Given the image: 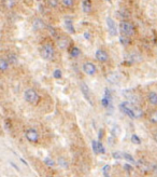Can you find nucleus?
I'll return each mask as SVG.
<instances>
[{"instance_id":"nucleus-6","label":"nucleus","mask_w":157,"mask_h":177,"mask_svg":"<svg viewBox=\"0 0 157 177\" xmlns=\"http://www.w3.org/2000/svg\"><path fill=\"white\" fill-rule=\"evenodd\" d=\"M106 23H107V27H108V30H109V33H110V35L113 36V37L117 36L118 35L117 26H116V24H115V22H114V20H113L112 17H107Z\"/></svg>"},{"instance_id":"nucleus-21","label":"nucleus","mask_w":157,"mask_h":177,"mask_svg":"<svg viewBox=\"0 0 157 177\" xmlns=\"http://www.w3.org/2000/svg\"><path fill=\"white\" fill-rule=\"evenodd\" d=\"M148 119H150V121L154 124H156L157 123V111L156 110H153L152 112L148 114Z\"/></svg>"},{"instance_id":"nucleus-22","label":"nucleus","mask_w":157,"mask_h":177,"mask_svg":"<svg viewBox=\"0 0 157 177\" xmlns=\"http://www.w3.org/2000/svg\"><path fill=\"white\" fill-rule=\"evenodd\" d=\"M46 2H47V5H49V8H57L59 5V1L58 0H46Z\"/></svg>"},{"instance_id":"nucleus-11","label":"nucleus","mask_w":157,"mask_h":177,"mask_svg":"<svg viewBox=\"0 0 157 177\" xmlns=\"http://www.w3.org/2000/svg\"><path fill=\"white\" fill-rule=\"evenodd\" d=\"M65 27H66V29L68 30L70 34H75V28H74V25H73V22L71 20H65Z\"/></svg>"},{"instance_id":"nucleus-12","label":"nucleus","mask_w":157,"mask_h":177,"mask_svg":"<svg viewBox=\"0 0 157 177\" xmlns=\"http://www.w3.org/2000/svg\"><path fill=\"white\" fill-rule=\"evenodd\" d=\"M69 42H70V40H68V38L61 37V38H59L58 39L57 44H58V47L60 48V49H66V48L69 45Z\"/></svg>"},{"instance_id":"nucleus-36","label":"nucleus","mask_w":157,"mask_h":177,"mask_svg":"<svg viewBox=\"0 0 157 177\" xmlns=\"http://www.w3.org/2000/svg\"><path fill=\"white\" fill-rule=\"evenodd\" d=\"M151 168H152V171L157 173V164L156 163H151Z\"/></svg>"},{"instance_id":"nucleus-1","label":"nucleus","mask_w":157,"mask_h":177,"mask_svg":"<svg viewBox=\"0 0 157 177\" xmlns=\"http://www.w3.org/2000/svg\"><path fill=\"white\" fill-rule=\"evenodd\" d=\"M119 30H121V33L122 35L124 36H127V37H131L133 35L136 34V27H135V25L131 23V22H129V21H121V23H119Z\"/></svg>"},{"instance_id":"nucleus-39","label":"nucleus","mask_w":157,"mask_h":177,"mask_svg":"<svg viewBox=\"0 0 157 177\" xmlns=\"http://www.w3.org/2000/svg\"><path fill=\"white\" fill-rule=\"evenodd\" d=\"M154 139H155V142L157 143V132L154 134Z\"/></svg>"},{"instance_id":"nucleus-17","label":"nucleus","mask_w":157,"mask_h":177,"mask_svg":"<svg viewBox=\"0 0 157 177\" xmlns=\"http://www.w3.org/2000/svg\"><path fill=\"white\" fill-rule=\"evenodd\" d=\"M131 42V40H130V37H127V36H124V35H121L119 36V43L124 45V47H127L129 45Z\"/></svg>"},{"instance_id":"nucleus-3","label":"nucleus","mask_w":157,"mask_h":177,"mask_svg":"<svg viewBox=\"0 0 157 177\" xmlns=\"http://www.w3.org/2000/svg\"><path fill=\"white\" fill-rule=\"evenodd\" d=\"M25 99L31 105H36L40 100V96L38 92L34 88H27L24 93Z\"/></svg>"},{"instance_id":"nucleus-9","label":"nucleus","mask_w":157,"mask_h":177,"mask_svg":"<svg viewBox=\"0 0 157 177\" xmlns=\"http://www.w3.org/2000/svg\"><path fill=\"white\" fill-rule=\"evenodd\" d=\"M137 165H138V167L144 173L152 171V168H151V163L146 162L145 160H139L137 162Z\"/></svg>"},{"instance_id":"nucleus-13","label":"nucleus","mask_w":157,"mask_h":177,"mask_svg":"<svg viewBox=\"0 0 157 177\" xmlns=\"http://www.w3.org/2000/svg\"><path fill=\"white\" fill-rule=\"evenodd\" d=\"M32 27H34V30H41L42 28H44V23L40 19H36L32 23Z\"/></svg>"},{"instance_id":"nucleus-7","label":"nucleus","mask_w":157,"mask_h":177,"mask_svg":"<svg viewBox=\"0 0 157 177\" xmlns=\"http://www.w3.org/2000/svg\"><path fill=\"white\" fill-rule=\"evenodd\" d=\"M83 71L88 76H94V75L97 73V68L96 66L92 63V62H85L83 64Z\"/></svg>"},{"instance_id":"nucleus-20","label":"nucleus","mask_w":157,"mask_h":177,"mask_svg":"<svg viewBox=\"0 0 157 177\" xmlns=\"http://www.w3.org/2000/svg\"><path fill=\"white\" fill-rule=\"evenodd\" d=\"M8 62L12 65H16L18 63V59H17V56L13 53H11V54L8 55Z\"/></svg>"},{"instance_id":"nucleus-15","label":"nucleus","mask_w":157,"mask_h":177,"mask_svg":"<svg viewBox=\"0 0 157 177\" xmlns=\"http://www.w3.org/2000/svg\"><path fill=\"white\" fill-rule=\"evenodd\" d=\"M16 5V1L15 0H2V5L5 7L7 10H11L13 9Z\"/></svg>"},{"instance_id":"nucleus-34","label":"nucleus","mask_w":157,"mask_h":177,"mask_svg":"<svg viewBox=\"0 0 157 177\" xmlns=\"http://www.w3.org/2000/svg\"><path fill=\"white\" fill-rule=\"evenodd\" d=\"M124 170L126 171V172H128V173H130V172H133V166L130 165V164H125L124 165Z\"/></svg>"},{"instance_id":"nucleus-32","label":"nucleus","mask_w":157,"mask_h":177,"mask_svg":"<svg viewBox=\"0 0 157 177\" xmlns=\"http://www.w3.org/2000/svg\"><path fill=\"white\" fill-rule=\"evenodd\" d=\"M124 159L127 160V161H129V162H131V163L135 162V159H133V156L129 154V153H127V152H124Z\"/></svg>"},{"instance_id":"nucleus-16","label":"nucleus","mask_w":157,"mask_h":177,"mask_svg":"<svg viewBox=\"0 0 157 177\" xmlns=\"http://www.w3.org/2000/svg\"><path fill=\"white\" fill-rule=\"evenodd\" d=\"M82 9H83V12L89 13L92 10V1L90 0H84L82 2Z\"/></svg>"},{"instance_id":"nucleus-30","label":"nucleus","mask_w":157,"mask_h":177,"mask_svg":"<svg viewBox=\"0 0 157 177\" xmlns=\"http://www.w3.org/2000/svg\"><path fill=\"white\" fill-rule=\"evenodd\" d=\"M101 104H102L103 107H106V108H109L110 107V104H111V100L108 98H106L104 96L102 97V99H101Z\"/></svg>"},{"instance_id":"nucleus-41","label":"nucleus","mask_w":157,"mask_h":177,"mask_svg":"<svg viewBox=\"0 0 157 177\" xmlns=\"http://www.w3.org/2000/svg\"><path fill=\"white\" fill-rule=\"evenodd\" d=\"M37 1H43V0H37Z\"/></svg>"},{"instance_id":"nucleus-4","label":"nucleus","mask_w":157,"mask_h":177,"mask_svg":"<svg viewBox=\"0 0 157 177\" xmlns=\"http://www.w3.org/2000/svg\"><path fill=\"white\" fill-rule=\"evenodd\" d=\"M119 110L123 113H125L126 116H128L129 118L136 119L135 107H133L131 103H129V102H123V103L119 105Z\"/></svg>"},{"instance_id":"nucleus-25","label":"nucleus","mask_w":157,"mask_h":177,"mask_svg":"<svg viewBox=\"0 0 157 177\" xmlns=\"http://www.w3.org/2000/svg\"><path fill=\"white\" fill-rule=\"evenodd\" d=\"M58 164L61 167H64V168H67V167H68V162L66 161V159H64V158H59Z\"/></svg>"},{"instance_id":"nucleus-24","label":"nucleus","mask_w":157,"mask_h":177,"mask_svg":"<svg viewBox=\"0 0 157 177\" xmlns=\"http://www.w3.org/2000/svg\"><path fill=\"white\" fill-rule=\"evenodd\" d=\"M92 147H93V151L95 152V154H98L99 153L98 140H93V142H92Z\"/></svg>"},{"instance_id":"nucleus-33","label":"nucleus","mask_w":157,"mask_h":177,"mask_svg":"<svg viewBox=\"0 0 157 177\" xmlns=\"http://www.w3.org/2000/svg\"><path fill=\"white\" fill-rule=\"evenodd\" d=\"M47 28H49V34L52 35V36H54V37H56V36H57V31H56V29H55L53 26H47Z\"/></svg>"},{"instance_id":"nucleus-10","label":"nucleus","mask_w":157,"mask_h":177,"mask_svg":"<svg viewBox=\"0 0 157 177\" xmlns=\"http://www.w3.org/2000/svg\"><path fill=\"white\" fill-rule=\"evenodd\" d=\"M81 91H82V93H83L84 97L88 100V103L90 104V105H93V102H92V99H90V94H89L88 87L85 83H81Z\"/></svg>"},{"instance_id":"nucleus-14","label":"nucleus","mask_w":157,"mask_h":177,"mask_svg":"<svg viewBox=\"0 0 157 177\" xmlns=\"http://www.w3.org/2000/svg\"><path fill=\"white\" fill-rule=\"evenodd\" d=\"M147 99H148V102L151 105L153 106H157V93L155 92H150L148 95H147Z\"/></svg>"},{"instance_id":"nucleus-2","label":"nucleus","mask_w":157,"mask_h":177,"mask_svg":"<svg viewBox=\"0 0 157 177\" xmlns=\"http://www.w3.org/2000/svg\"><path fill=\"white\" fill-rule=\"evenodd\" d=\"M41 57L45 61H52L55 56V49L51 43H45L41 47L40 50Z\"/></svg>"},{"instance_id":"nucleus-5","label":"nucleus","mask_w":157,"mask_h":177,"mask_svg":"<svg viewBox=\"0 0 157 177\" xmlns=\"http://www.w3.org/2000/svg\"><path fill=\"white\" fill-rule=\"evenodd\" d=\"M25 137L29 143H37L39 140V133L34 128H27L25 131Z\"/></svg>"},{"instance_id":"nucleus-18","label":"nucleus","mask_w":157,"mask_h":177,"mask_svg":"<svg viewBox=\"0 0 157 177\" xmlns=\"http://www.w3.org/2000/svg\"><path fill=\"white\" fill-rule=\"evenodd\" d=\"M69 54H70L71 57L77 59V57H78L80 54H81V50L78 49V48H77V47H72V48L70 49V51H69Z\"/></svg>"},{"instance_id":"nucleus-27","label":"nucleus","mask_w":157,"mask_h":177,"mask_svg":"<svg viewBox=\"0 0 157 177\" xmlns=\"http://www.w3.org/2000/svg\"><path fill=\"white\" fill-rule=\"evenodd\" d=\"M131 142H133L135 145H140V144H141V139H140V137H139L138 135L133 134V136H131Z\"/></svg>"},{"instance_id":"nucleus-8","label":"nucleus","mask_w":157,"mask_h":177,"mask_svg":"<svg viewBox=\"0 0 157 177\" xmlns=\"http://www.w3.org/2000/svg\"><path fill=\"white\" fill-rule=\"evenodd\" d=\"M95 57H96L97 61H99V62H101V63H106V62H108V59H109V54L106 52V51L99 49V50L96 51V53H95Z\"/></svg>"},{"instance_id":"nucleus-23","label":"nucleus","mask_w":157,"mask_h":177,"mask_svg":"<svg viewBox=\"0 0 157 177\" xmlns=\"http://www.w3.org/2000/svg\"><path fill=\"white\" fill-rule=\"evenodd\" d=\"M61 3L66 8H72L74 5V0H61Z\"/></svg>"},{"instance_id":"nucleus-26","label":"nucleus","mask_w":157,"mask_h":177,"mask_svg":"<svg viewBox=\"0 0 157 177\" xmlns=\"http://www.w3.org/2000/svg\"><path fill=\"white\" fill-rule=\"evenodd\" d=\"M112 157L115 160H121V159H124V153L119 152V151H115V152L112 153Z\"/></svg>"},{"instance_id":"nucleus-37","label":"nucleus","mask_w":157,"mask_h":177,"mask_svg":"<svg viewBox=\"0 0 157 177\" xmlns=\"http://www.w3.org/2000/svg\"><path fill=\"white\" fill-rule=\"evenodd\" d=\"M102 130H100V131H99V139H101V137H102Z\"/></svg>"},{"instance_id":"nucleus-29","label":"nucleus","mask_w":157,"mask_h":177,"mask_svg":"<svg viewBox=\"0 0 157 177\" xmlns=\"http://www.w3.org/2000/svg\"><path fill=\"white\" fill-rule=\"evenodd\" d=\"M109 172H110V165L109 164H107V165H104L102 168V173H103V176L104 177H110V174H109Z\"/></svg>"},{"instance_id":"nucleus-31","label":"nucleus","mask_w":157,"mask_h":177,"mask_svg":"<svg viewBox=\"0 0 157 177\" xmlns=\"http://www.w3.org/2000/svg\"><path fill=\"white\" fill-rule=\"evenodd\" d=\"M53 77L55 79H60L63 77V74H61V70L60 69H55L54 73H53Z\"/></svg>"},{"instance_id":"nucleus-40","label":"nucleus","mask_w":157,"mask_h":177,"mask_svg":"<svg viewBox=\"0 0 157 177\" xmlns=\"http://www.w3.org/2000/svg\"><path fill=\"white\" fill-rule=\"evenodd\" d=\"M106 1H107V2H111V0H106Z\"/></svg>"},{"instance_id":"nucleus-19","label":"nucleus","mask_w":157,"mask_h":177,"mask_svg":"<svg viewBox=\"0 0 157 177\" xmlns=\"http://www.w3.org/2000/svg\"><path fill=\"white\" fill-rule=\"evenodd\" d=\"M9 65H10V63L8 62V59H0V69H1V71H5L7 69L9 68Z\"/></svg>"},{"instance_id":"nucleus-35","label":"nucleus","mask_w":157,"mask_h":177,"mask_svg":"<svg viewBox=\"0 0 157 177\" xmlns=\"http://www.w3.org/2000/svg\"><path fill=\"white\" fill-rule=\"evenodd\" d=\"M98 148H99V153H104V152H106L104 147H103V145L100 143V142H98Z\"/></svg>"},{"instance_id":"nucleus-38","label":"nucleus","mask_w":157,"mask_h":177,"mask_svg":"<svg viewBox=\"0 0 157 177\" xmlns=\"http://www.w3.org/2000/svg\"><path fill=\"white\" fill-rule=\"evenodd\" d=\"M11 165H13V166H14V168H15V170H17V171H20V170H18V167L16 166V165H15L14 163H12V162H11Z\"/></svg>"},{"instance_id":"nucleus-28","label":"nucleus","mask_w":157,"mask_h":177,"mask_svg":"<svg viewBox=\"0 0 157 177\" xmlns=\"http://www.w3.org/2000/svg\"><path fill=\"white\" fill-rule=\"evenodd\" d=\"M44 163L49 167H53L55 165V162L53 159H51V158H45L44 159Z\"/></svg>"}]
</instances>
